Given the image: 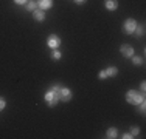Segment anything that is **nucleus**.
Here are the masks:
<instances>
[{
  "mask_svg": "<svg viewBox=\"0 0 146 139\" xmlns=\"http://www.w3.org/2000/svg\"><path fill=\"white\" fill-rule=\"evenodd\" d=\"M53 90H56V93H58V96H59V100H62V102H68V100L72 99V96H73L72 90L65 88V87L54 85V87H53Z\"/></svg>",
  "mask_w": 146,
  "mask_h": 139,
  "instance_id": "2",
  "label": "nucleus"
},
{
  "mask_svg": "<svg viewBox=\"0 0 146 139\" xmlns=\"http://www.w3.org/2000/svg\"><path fill=\"white\" fill-rule=\"evenodd\" d=\"M140 90H141V93H145V90H146V83L145 82L140 83Z\"/></svg>",
  "mask_w": 146,
  "mask_h": 139,
  "instance_id": "21",
  "label": "nucleus"
},
{
  "mask_svg": "<svg viewBox=\"0 0 146 139\" xmlns=\"http://www.w3.org/2000/svg\"><path fill=\"white\" fill-rule=\"evenodd\" d=\"M106 74H107V77H115L118 74V68L117 67H109L106 70Z\"/></svg>",
  "mask_w": 146,
  "mask_h": 139,
  "instance_id": "10",
  "label": "nucleus"
},
{
  "mask_svg": "<svg viewBox=\"0 0 146 139\" xmlns=\"http://www.w3.org/2000/svg\"><path fill=\"white\" fill-rule=\"evenodd\" d=\"M121 138H123V139H131V138H134V136H132L131 133H124V134H123V136H121Z\"/></svg>",
  "mask_w": 146,
  "mask_h": 139,
  "instance_id": "19",
  "label": "nucleus"
},
{
  "mask_svg": "<svg viewBox=\"0 0 146 139\" xmlns=\"http://www.w3.org/2000/svg\"><path fill=\"white\" fill-rule=\"evenodd\" d=\"M36 8H37V2H27V9H28V11L33 12Z\"/></svg>",
  "mask_w": 146,
  "mask_h": 139,
  "instance_id": "13",
  "label": "nucleus"
},
{
  "mask_svg": "<svg viewBox=\"0 0 146 139\" xmlns=\"http://www.w3.org/2000/svg\"><path fill=\"white\" fill-rule=\"evenodd\" d=\"M138 133H140V128L138 127H131V134L132 136H137Z\"/></svg>",
  "mask_w": 146,
  "mask_h": 139,
  "instance_id": "15",
  "label": "nucleus"
},
{
  "mask_svg": "<svg viewBox=\"0 0 146 139\" xmlns=\"http://www.w3.org/2000/svg\"><path fill=\"white\" fill-rule=\"evenodd\" d=\"M61 57H62L61 51H59V50H54V51H53V59H56V60H58V59H61Z\"/></svg>",
  "mask_w": 146,
  "mask_h": 139,
  "instance_id": "16",
  "label": "nucleus"
},
{
  "mask_svg": "<svg viewBox=\"0 0 146 139\" xmlns=\"http://www.w3.org/2000/svg\"><path fill=\"white\" fill-rule=\"evenodd\" d=\"M120 51L124 57H132V56H134V48H132L131 45H121Z\"/></svg>",
  "mask_w": 146,
  "mask_h": 139,
  "instance_id": "6",
  "label": "nucleus"
},
{
  "mask_svg": "<svg viewBox=\"0 0 146 139\" xmlns=\"http://www.w3.org/2000/svg\"><path fill=\"white\" fill-rule=\"evenodd\" d=\"M47 45L50 48H53V50H58V48L61 47V39H59L56 34H51V36H48V39H47Z\"/></svg>",
  "mask_w": 146,
  "mask_h": 139,
  "instance_id": "5",
  "label": "nucleus"
},
{
  "mask_svg": "<svg viewBox=\"0 0 146 139\" xmlns=\"http://www.w3.org/2000/svg\"><path fill=\"white\" fill-rule=\"evenodd\" d=\"M98 77H100V79H106V77H107L106 70H103V71H100V73H98Z\"/></svg>",
  "mask_w": 146,
  "mask_h": 139,
  "instance_id": "17",
  "label": "nucleus"
},
{
  "mask_svg": "<svg viewBox=\"0 0 146 139\" xmlns=\"http://www.w3.org/2000/svg\"><path fill=\"white\" fill-rule=\"evenodd\" d=\"M134 34H137L138 37H141L145 34V26L143 25H137L135 26V31H134Z\"/></svg>",
  "mask_w": 146,
  "mask_h": 139,
  "instance_id": "12",
  "label": "nucleus"
},
{
  "mask_svg": "<svg viewBox=\"0 0 146 139\" xmlns=\"http://www.w3.org/2000/svg\"><path fill=\"white\" fill-rule=\"evenodd\" d=\"M5 105H6L5 99H3V97H0V111H2L3 108H5Z\"/></svg>",
  "mask_w": 146,
  "mask_h": 139,
  "instance_id": "18",
  "label": "nucleus"
},
{
  "mask_svg": "<svg viewBox=\"0 0 146 139\" xmlns=\"http://www.w3.org/2000/svg\"><path fill=\"white\" fill-rule=\"evenodd\" d=\"M106 8L109 9V11H115L118 8V2L117 0H106Z\"/></svg>",
  "mask_w": 146,
  "mask_h": 139,
  "instance_id": "9",
  "label": "nucleus"
},
{
  "mask_svg": "<svg viewBox=\"0 0 146 139\" xmlns=\"http://www.w3.org/2000/svg\"><path fill=\"white\" fill-rule=\"evenodd\" d=\"M14 2L17 3V5H25V3L28 2V0H14Z\"/></svg>",
  "mask_w": 146,
  "mask_h": 139,
  "instance_id": "20",
  "label": "nucleus"
},
{
  "mask_svg": "<svg viewBox=\"0 0 146 139\" xmlns=\"http://www.w3.org/2000/svg\"><path fill=\"white\" fill-rule=\"evenodd\" d=\"M59 102V96L56 93V90L51 88L48 93H45V104H47L48 107H56Z\"/></svg>",
  "mask_w": 146,
  "mask_h": 139,
  "instance_id": "3",
  "label": "nucleus"
},
{
  "mask_svg": "<svg viewBox=\"0 0 146 139\" xmlns=\"http://www.w3.org/2000/svg\"><path fill=\"white\" fill-rule=\"evenodd\" d=\"M117 134H118V131H117V128H109V130H107V133H106V138L107 139H115L117 138Z\"/></svg>",
  "mask_w": 146,
  "mask_h": 139,
  "instance_id": "11",
  "label": "nucleus"
},
{
  "mask_svg": "<svg viewBox=\"0 0 146 139\" xmlns=\"http://www.w3.org/2000/svg\"><path fill=\"white\" fill-rule=\"evenodd\" d=\"M37 6H39L40 9H50L51 6H53V0H37Z\"/></svg>",
  "mask_w": 146,
  "mask_h": 139,
  "instance_id": "8",
  "label": "nucleus"
},
{
  "mask_svg": "<svg viewBox=\"0 0 146 139\" xmlns=\"http://www.w3.org/2000/svg\"><path fill=\"white\" fill-rule=\"evenodd\" d=\"M75 3H78V5H82V3H86V0H75Z\"/></svg>",
  "mask_w": 146,
  "mask_h": 139,
  "instance_id": "22",
  "label": "nucleus"
},
{
  "mask_svg": "<svg viewBox=\"0 0 146 139\" xmlns=\"http://www.w3.org/2000/svg\"><path fill=\"white\" fill-rule=\"evenodd\" d=\"M126 100L131 104V105H138L141 100H145V96L141 93H138L137 90H129L126 93Z\"/></svg>",
  "mask_w": 146,
  "mask_h": 139,
  "instance_id": "1",
  "label": "nucleus"
},
{
  "mask_svg": "<svg viewBox=\"0 0 146 139\" xmlns=\"http://www.w3.org/2000/svg\"><path fill=\"white\" fill-rule=\"evenodd\" d=\"M33 19L34 20H37V22H44L45 20V12H44V9H40V8H36L33 11Z\"/></svg>",
  "mask_w": 146,
  "mask_h": 139,
  "instance_id": "7",
  "label": "nucleus"
},
{
  "mask_svg": "<svg viewBox=\"0 0 146 139\" xmlns=\"http://www.w3.org/2000/svg\"><path fill=\"white\" fill-rule=\"evenodd\" d=\"M141 62H143V59L138 57V56H132V64L134 65H140Z\"/></svg>",
  "mask_w": 146,
  "mask_h": 139,
  "instance_id": "14",
  "label": "nucleus"
},
{
  "mask_svg": "<svg viewBox=\"0 0 146 139\" xmlns=\"http://www.w3.org/2000/svg\"><path fill=\"white\" fill-rule=\"evenodd\" d=\"M135 26H137V22H135L134 19H127V20H124V23H123V31L126 34H134Z\"/></svg>",
  "mask_w": 146,
  "mask_h": 139,
  "instance_id": "4",
  "label": "nucleus"
}]
</instances>
